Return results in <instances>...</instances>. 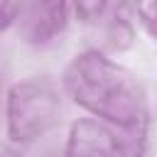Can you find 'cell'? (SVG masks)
Returning a JSON list of instances; mask_svg holds the SVG:
<instances>
[{
  "label": "cell",
  "mask_w": 157,
  "mask_h": 157,
  "mask_svg": "<svg viewBox=\"0 0 157 157\" xmlns=\"http://www.w3.org/2000/svg\"><path fill=\"white\" fill-rule=\"evenodd\" d=\"M59 88L96 120L130 132H150L152 113L145 83L96 47L71 56L61 71Z\"/></svg>",
  "instance_id": "obj_1"
},
{
  "label": "cell",
  "mask_w": 157,
  "mask_h": 157,
  "mask_svg": "<svg viewBox=\"0 0 157 157\" xmlns=\"http://www.w3.org/2000/svg\"><path fill=\"white\" fill-rule=\"evenodd\" d=\"M61 118V88L47 74L25 76L5 93V132L12 147L44 137Z\"/></svg>",
  "instance_id": "obj_2"
},
{
  "label": "cell",
  "mask_w": 157,
  "mask_h": 157,
  "mask_svg": "<svg viewBox=\"0 0 157 157\" xmlns=\"http://www.w3.org/2000/svg\"><path fill=\"white\" fill-rule=\"evenodd\" d=\"M150 132H130L96 118L69 125L61 157H147Z\"/></svg>",
  "instance_id": "obj_3"
},
{
  "label": "cell",
  "mask_w": 157,
  "mask_h": 157,
  "mask_svg": "<svg viewBox=\"0 0 157 157\" xmlns=\"http://www.w3.org/2000/svg\"><path fill=\"white\" fill-rule=\"evenodd\" d=\"M17 22L22 29V39L29 47H44L54 42L71 22V5L69 2H29V5H22Z\"/></svg>",
  "instance_id": "obj_4"
},
{
  "label": "cell",
  "mask_w": 157,
  "mask_h": 157,
  "mask_svg": "<svg viewBox=\"0 0 157 157\" xmlns=\"http://www.w3.org/2000/svg\"><path fill=\"white\" fill-rule=\"evenodd\" d=\"M98 29L103 32V44L96 47L98 52L108 54V52H125L132 39H135V27H132V15H130V5H113L105 15V20L98 25Z\"/></svg>",
  "instance_id": "obj_5"
},
{
  "label": "cell",
  "mask_w": 157,
  "mask_h": 157,
  "mask_svg": "<svg viewBox=\"0 0 157 157\" xmlns=\"http://www.w3.org/2000/svg\"><path fill=\"white\" fill-rule=\"evenodd\" d=\"M110 10V2H78V5H71V15L83 22L86 27H98L105 15Z\"/></svg>",
  "instance_id": "obj_6"
},
{
  "label": "cell",
  "mask_w": 157,
  "mask_h": 157,
  "mask_svg": "<svg viewBox=\"0 0 157 157\" xmlns=\"http://www.w3.org/2000/svg\"><path fill=\"white\" fill-rule=\"evenodd\" d=\"M130 15L137 17V25L145 29L147 37H155V15H157V5H155V2L130 5Z\"/></svg>",
  "instance_id": "obj_7"
},
{
  "label": "cell",
  "mask_w": 157,
  "mask_h": 157,
  "mask_svg": "<svg viewBox=\"0 0 157 157\" xmlns=\"http://www.w3.org/2000/svg\"><path fill=\"white\" fill-rule=\"evenodd\" d=\"M22 12V2H0V34H5L12 25H17Z\"/></svg>",
  "instance_id": "obj_8"
},
{
  "label": "cell",
  "mask_w": 157,
  "mask_h": 157,
  "mask_svg": "<svg viewBox=\"0 0 157 157\" xmlns=\"http://www.w3.org/2000/svg\"><path fill=\"white\" fill-rule=\"evenodd\" d=\"M0 157H22V155H20V150H17V147H12V145H10V147H5V150L0 152Z\"/></svg>",
  "instance_id": "obj_9"
}]
</instances>
